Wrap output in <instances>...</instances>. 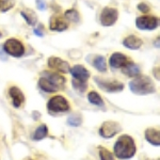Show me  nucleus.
<instances>
[{"mask_svg": "<svg viewBox=\"0 0 160 160\" xmlns=\"http://www.w3.org/2000/svg\"><path fill=\"white\" fill-rule=\"evenodd\" d=\"M137 151L133 139L130 136L123 135L114 144V155L118 159H130L135 156Z\"/></svg>", "mask_w": 160, "mask_h": 160, "instance_id": "1", "label": "nucleus"}, {"mask_svg": "<svg viewBox=\"0 0 160 160\" xmlns=\"http://www.w3.org/2000/svg\"><path fill=\"white\" fill-rule=\"evenodd\" d=\"M129 89L137 95H148L156 92L153 80L148 76L139 75L129 82Z\"/></svg>", "mask_w": 160, "mask_h": 160, "instance_id": "2", "label": "nucleus"}, {"mask_svg": "<svg viewBox=\"0 0 160 160\" xmlns=\"http://www.w3.org/2000/svg\"><path fill=\"white\" fill-rule=\"evenodd\" d=\"M3 50L6 51L7 55L12 56L14 58H20L25 53V46L19 40L14 38H8L3 44Z\"/></svg>", "mask_w": 160, "mask_h": 160, "instance_id": "3", "label": "nucleus"}, {"mask_svg": "<svg viewBox=\"0 0 160 160\" xmlns=\"http://www.w3.org/2000/svg\"><path fill=\"white\" fill-rule=\"evenodd\" d=\"M47 109L53 113L66 112L69 110V104L64 96L57 95V96H53L52 98L49 99L47 104Z\"/></svg>", "mask_w": 160, "mask_h": 160, "instance_id": "4", "label": "nucleus"}, {"mask_svg": "<svg viewBox=\"0 0 160 160\" xmlns=\"http://www.w3.org/2000/svg\"><path fill=\"white\" fill-rule=\"evenodd\" d=\"M118 18V11L115 8L105 7L100 12L99 22L104 27H111L117 22Z\"/></svg>", "mask_w": 160, "mask_h": 160, "instance_id": "5", "label": "nucleus"}, {"mask_svg": "<svg viewBox=\"0 0 160 160\" xmlns=\"http://www.w3.org/2000/svg\"><path fill=\"white\" fill-rule=\"evenodd\" d=\"M94 80L100 89L108 93H118V92H121L124 89V84L122 82L117 81V80L102 79V78H99V77H95Z\"/></svg>", "mask_w": 160, "mask_h": 160, "instance_id": "6", "label": "nucleus"}, {"mask_svg": "<svg viewBox=\"0 0 160 160\" xmlns=\"http://www.w3.org/2000/svg\"><path fill=\"white\" fill-rule=\"evenodd\" d=\"M159 26V18L156 16H140L136 19V27L139 30H155Z\"/></svg>", "mask_w": 160, "mask_h": 160, "instance_id": "7", "label": "nucleus"}, {"mask_svg": "<svg viewBox=\"0 0 160 160\" xmlns=\"http://www.w3.org/2000/svg\"><path fill=\"white\" fill-rule=\"evenodd\" d=\"M122 129L121 125L118 122H113V121H108V122H105L100 126L99 128V135L102 137V138L106 139H110L112 137H114L117 133H118Z\"/></svg>", "mask_w": 160, "mask_h": 160, "instance_id": "8", "label": "nucleus"}, {"mask_svg": "<svg viewBox=\"0 0 160 160\" xmlns=\"http://www.w3.org/2000/svg\"><path fill=\"white\" fill-rule=\"evenodd\" d=\"M48 66L53 69L61 72V73H68L71 66L66 61H63L59 57H50L48 59Z\"/></svg>", "mask_w": 160, "mask_h": 160, "instance_id": "9", "label": "nucleus"}, {"mask_svg": "<svg viewBox=\"0 0 160 160\" xmlns=\"http://www.w3.org/2000/svg\"><path fill=\"white\" fill-rule=\"evenodd\" d=\"M69 73L74 79L82 82H87V80L90 78V72L82 65H75L69 69Z\"/></svg>", "mask_w": 160, "mask_h": 160, "instance_id": "10", "label": "nucleus"}, {"mask_svg": "<svg viewBox=\"0 0 160 160\" xmlns=\"http://www.w3.org/2000/svg\"><path fill=\"white\" fill-rule=\"evenodd\" d=\"M128 61V58L126 55L121 52H114L112 53L109 59V64L112 68L118 69V68H122Z\"/></svg>", "mask_w": 160, "mask_h": 160, "instance_id": "11", "label": "nucleus"}, {"mask_svg": "<svg viewBox=\"0 0 160 160\" xmlns=\"http://www.w3.org/2000/svg\"><path fill=\"white\" fill-rule=\"evenodd\" d=\"M10 97L12 98V104L15 108L22 107V105L25 102V95L22 94V90L17 87H12L9 90Z\"/></svg>", "mask_w": 160, "mask_h": 160, "instance_id": "12", "label": "nucleus"}, {"mask_svg": "<svg viewBox=\"0 0 160 160\" xmlns=\"http://www.w3.org/2000/svg\"><path fill=\"white\" fill-rule=\"evenodd\" d=\"M44 78L48 79L49 81L52 82L55 86H57L59 88V89H61V88L64 87V84H65L66 82V79L64 78L62 75H59L57 73H51V72H43L42 73Z\"/></svg>", "mask_w": 160, "mask_h": 160, "instance_id": "13", "label": "nucleus"}, {"mask_svg": "<svg viewBox=\"0 0 160 160\" xmlns=\"http://www.w3.org/2000/svg\"><path fill=\"white\" fill-rule=\"evenodd\" d=\"M123 45L126 48L131 50H137L143 45V41L140 38L136 37V35H128L123 40Z\"/></svg>", "mask_w": 160, "mask_h": 160, "instance_id": "14", "label": "nucleus"}, {"mask_svg": "<svg viewBox=\"0 0 160 160\" xmlns=\"http://www.w3.org/2000/svg\"><path fill=\"white\" fill-rule=\"evenodd\" d=\"M68 28V25L66 24V22H64L61 17L52 16L50 18L49 29L51 31H58V32H62V31H65Z\"/></svg>", "mask_w": 160, "mask_h": 160, "instance_id": "15", "label": "nucleus"}, {"mask_svg": "<svg viewBox=\"0 0 160 160\" xmlns=\"http://www.w3.org/2000/svg\"><path fill=\"white\" fill-rule=\"evenodd\" d=\"M145 139L148 143H151L152 145H160V136H159V130L155 129V128H148L145 130Z\"/></svg>", "mask_w": 160, "mask_h": 160, "instance_id": "16", "label": "nucleus"}, {"mask_svg": "<svg viewBox=\"0 0 160 160\" xmlns=\"http://www.w3.org/2000/svg\"><path fill=\"white\" fill-rule=\"evenodd\" d=\"M122 72H123V74L126 75V76L137 77L140 75L141 69L137 64L133 63V62H127V63L122 68Z\"/></svg>", "mask_w": 160, "mask_h": 160, "instance_id": "17", "label": "nucleus"}, {"mask_svg": "<svg viewBox=\"0 0 160 160\" xmlns=\"http://www.w3.org/2000/svg\"><path fill=\"white\" fill-rule=\"evenodd\" d=\"M38 87L46 93H53L59 90L58 87L55 86V84L51 81H49L48 79L44 78V77H41V78L38 79Z\"/></svg>", "mask_w": 160, "mask_h": 160, "instance_id": "18", "label": "nucleus"}, {"mask_svg": "<svg viewBox=\"0 0 160 160\" xmlns=\"http://www.w3.org/2000/svg\"><path fill=\"white\" fill-rule=\"evenodd\" d=\"M20 15H22V17L26 20V22L29 26H34L37 24L38 16L34 13V11H32V10H30V9L22 10V11H20Z\"/></svg>", "mask_w": 160, "mask_h": 160, "instance_id": "19", "label": "nucleus"}, {"mask_svg": "<svg viewBox=\"0 0 160 160\" xmlns=\"http://www.w3.org/2000/svg\"><path fill=\"white\" fill-rule=\"evenodd\" d=\"M93 65H94V68L97 69V71L102 72V73H104V72L107 71V63H106V59L105 57L102 56H96L94 58V61H93Z\"/></svg>", "mask_w": 160, "mask_h": 160, "instance_id": "20", "label": "nucleus"}, {"mask_svg": "<svg viewBox=\"0 0 160 160\" xmlns=\"http://www.w3.org/2000/svg\"><path fill=\"white\" fill-rule=\"evenodd\" d=\"M47 135H48V128L47 126L43 124V125L38 126L37 130L34 131V133H33V140L40 141L45 138V137H47Z\"/></svg>", "mask_w": 160, "mask_h": 160, "instance_id": "21", "label": "nucleus"}, {"mask_svg": "<svg viewBox=\"0 0 160 160\" xmlns=\"http://www.w3.org/2000/svg\"><path fill=\"white\" fill-rule=\"evenodd\" d=\"M64 17H65V18L68 19V22H75V24L79 22V20H80L79 12L77 11V10H75V9H71V10H68V11H65V13H64Z\"/></svg>", "mask_w": 160, "mask_h": 160, "instance_id": "22", "label": "nucleus"}, {"mask_svg": "<svg viewBox=\"0 0 160 160\" xmlns=\"http://www.w3.org/2000/svg\"><path fill=\"white\" fill-rule=\"evenodd\" d=\"M88 99L91 102L92 105L95 106H104V102H102V97H100L99 94H97L95 91H91L88 94Z\"/></svg>", "mask_w": 160, "mask_h": 160, "instance_id": "23", "label": "nucleus"}, {"mask_svg": "<svg viewBox=\"0 0 160 160\" xmlns=\"http://www.w3.org/2000/svg\"><path fill=\"white\" fill-rule=\"evenodd\" d=\"M81 123H82V118L79 114H77V113H73L68 118V124L71 126H74V127L79 126Z\"/></svg>", "mask_w": 160, "mask_h": 160, "instance_id": "24", "label": "nucleus"}, {"mask_svg": "<svg viewBox=\"0 0 160 160\" xmlns=\"http://www.w3.org/2000/svg\"><path fill=\"white\" fill-rule=\"evenodd\" d=\"M15 4V0H0V11L7 12Z\"/></svg>", "mask_w": 160, "mask_h": 160, "instance_id": "25", "label": "nucleus"}, {"mask_svg": "<svg viewBox=\"0 0 160 160\" xmlns=\"http://www.w3.org/2000/svg\"><path fill=\"white\" fill-rule=\"evenodd\" d=\"M99 157L100 160H114V156L107 148H99Z\"/></svg>", "mask_w": 160, "mask_h": 160, "instance_id": "26", "label": "nucleus"}, {"mask_svg": "<svg viewBox=\"0 0 160 160\" xmlns=\"http://www.w3.org/2000/svg\"><path fill=\"white\" fill-rule=\"evenodd\" d=\"M72 83H73L74 89H75V90H77L78 92H80V93L86 92L87 87H88V86H87V82H82V81H79V80L73 79Z\"/></svg>", "mask_w": 160, "mask_h": 160, "instance_id": "27", "label": "nucleus"}, {"mask_svg": "<svg viewBox=\"0 0 160 160\" xmlns=\"http://www.w3.org/2000/svg\"><path fill=\"white\" fill-rule=\"evenodd\" d=\"M35 4H37L38 10H40V11H45L47 9L45 0H35Z\"/></svg>", "mask_w": 160, "mask_h": 160, "instance_id": "28", "label": "nucleus"}, {"mask_svg": "<svg viewBox=\"0 0 160 160\" xmlns=\"http://www.w3.org/2000/svg\"><path fill=\"white\" fill-rule=\"evenodd\" d=\"M138 10L142 13H148L149 10H151V8H149L145 2H141V3L138 4Z\"/></svg>", "mask_w": 160, "mask_h": 160, "instance_id": "29", "label": "nucleus"}, {"mask_svg": "<svg viewBox=\"0 0 160 160\" xmlns=\"http://www.w3.org/2000/svg\"><path fill=\"white\" fill-rule=\"evenodd\" d=\"M42 26H40V28H35L34 29V34L37 37H40V38H43L44 37V31L42 30Z\"/></svg>", "mask_w": 160, "mask_h": 160, "instance_id": "30", "label": "nucleus"}, {"mask_svg": "<svg viewBox=\"0 0 160 160\" xmlns=\"http://www.w3.org/2000/svg\"><path fill=\"white\" fill-rule=\"evenodd\" d=\"M0 59L1 60H7V53L6 51L3 50V47H2V45H0Z\"/></svg>", "mask_w": 160, "mask_h": 160, "instance_id": "31", "label": "nucleus"}, {"mask_svg": "<svg viewBox=\"0 0 160 160\" xmlns=\"http://www.w3.org/2000/svg\"><path fill=\"white\" fill-rule=\"evenodd\" d=\"M1 37H2V33H1V32H0V38H1Z\"/></svg>", "mask_w": 160, "mask_h": 160, "instance_id": "32", "label": "nucleus"}, {"mask_svg": "<svg viewBox=\"0 0 160 160\" xmlns=\"http://www.w3.org/2000/svg\"><path fill=\"white\" fill-rule=\"evenodd\" d=\"M30 160H31V159H30Z\"/></svg>", "mask_w": 160, "mask_h": 160, "instance_id": "33", "label": "nucleus"}]
</instances>
